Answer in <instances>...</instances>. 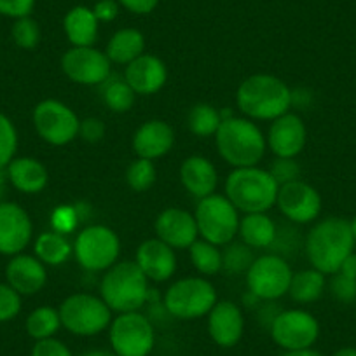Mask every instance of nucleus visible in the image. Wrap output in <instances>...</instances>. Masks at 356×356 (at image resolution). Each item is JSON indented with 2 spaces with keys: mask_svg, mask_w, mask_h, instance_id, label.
<instances>
[{
  "mask_svg": "<svg viewBox=\"0 0 356 356\" xmlns=\"http://www.w3.org/2000/svg\"><path fill=\"white\" fill-rule=\"evenodd\" d=\"M351 222L342 217H327L316 222L304 239V250L311 267L320 273L335 275L342 262L355 252Z\"/></svg>",
  "mask_w": 356,
  "mask_h": 356,
  "instance_id": "1",
  "label": "nucleus"
},
{
  "mask_svg": "<svg viewBox=\"0 0 356 356\" xmlns=\"http://www.w3.org/2000/svg\"><path fill=\"white\" fill-rule=\"evenodd\" d=\"M236 104L243 115L252 121H275L290 112L292 89L276 75H250L239 84Z\"/></svg>",
  "mask_w": 356,
  "mask_h": 356,
  "instance_id": "2",
  "label": "nucleus"
},
{
  "mask_svg": "<svg viewBox=\"0 0 356 356\" xmlns=\"http://www.w3.org/2000/svg\"><path fill=\"white\" fill-rule=\"evenodd\" d=\"M218 156L232 168L257 166L266 154L267 142L262 129L248 118H231L220 122L215 133Z\"/></svg>",
  "mask_w": 356,
  "mask_h": 356,
  "instance_id": "3",
  "label": "nucleus"
},
{
  "mask_svg": "<svg viewBox=\"0 0 356 356\" xmlns=\"http://www.w3.org/2000/svg\"><path fill=\"white\" fill-rule=\"evenodd\" d=\"M280 186L259 166L234 168L225 178V196L243 213H267L276 204Z\"/></svg>",
  "mask_w": 356,
  "mask_h": 356,
  "instance_id": "4",
  "label": "nucleus"
},
{
  "mask_svg": "<svg viewBox=\"0 0 356 356\" xmlns=\"http://www.w3.org/2000/svg\"><path fill=\"white\" fill-rule=\"evenodd\" d=\"M149 280L135 260L115 262L100 282V296L115 313L140 311L149 300Z\"/></svg>",
  "mask_w": 356,
  "mask_h": 356,
  "instance_id": "5",
  "label": "nucleus"
},
{
  "mask_svg": "<svg viewBox=\"0 0 356 356\" xmlns=\"http://www.w3.org/2000/svg\"><path fill=\"white\" fill-rule=\"evenodd\" d=\"M217 300V290L203 276L180 278L166 290L163 297L168 314L186 321L208 316Z\"/></svg>",
  "mask_w": 356,
  "mask_h": 356,
  "instance_id": "6",
  "label": "nucleus"
},
{
  "mask_svg": "<svg viewBox=\"0 0 356 356\" xmlns=\"http://www.w3.org/2000/svg\"><path fill=\"white\" fill-rule=\"evenodd\" d=\"M58 311L61 327L77 337H95L112 323V309L93 293H74L61 302Z\"/></svg>",
  "mask_w": 356,
  "mask_h": 356,
  "instance_id": "7",
  "label": "nucleus"
},
{
  "mask_svg": "<svg viewBox=\"0 0 356 356\" xmlns=\"http://www.w3.org/2000/svg\"><path fill=\"white\" fill-rule=\"evenodd\" d=\"M121 253V239L114 229L102 224L88 225L74 241V255L86 271H107L118 262Z\"/></svg>",
  "mask_w": 356,
  "mask_h": 356,
  "instance_id": "8",
  "label": "nucleus"
},
{
  "mask_svg": "<svg viewBox=\"0 0 356 356\" xmlns=\"http://www.w3.org/2000/svg\"><path fill=\"white\" fill-rule=\"evenodd\" d=\"M194 218L201 238L217 246H225L234 241V236L238 234L239 211L227 196L215 193L200 200Z\"/></svg>",
  "mask_w": 356,
  "mask_h": 356,
  "instance_id": "9",
  "label": "nucleus"
},
{
  "mask_svg": "<svg viewBox=\"0 0 356 356\" xmlns=\"http://www.w3.org/2000/svg\"><path fill=\"white\" fill-rule=\"evenodd\" d=\"M108 341L118 356H150L156 346V330L150 318L140 311L119 313L108 327Z\"/></svg>",
  "mask_w": 356,
  "mask_h": 356,
  "instance_id": "10",
  "label": "nucleus"
},
{
  "mask_svg": "<svg viewBox=\"0 0 356 356\" xmlns=\"http://www.w3.org/2000/svg\"><path fill=\"white\" fill-rule=\"evenodd\" d=\"M245 276L248 290L260 300H278L289 293L293 271L289 260L275 253H267L253 260Z\"/></svg>",
  "mask_w": 356,
  "mask_h": 356,
  "instance_id": "11",
  "label": "nucleus"
},
{
  "mask_svg": "<svg viewBox=\"0 0 356 356\" xmlns=\"http://www.w3.org/2000/svg\"><path fill=\"white\" fill-rule=\"evenodd\" d=\"M32 121L37 135L54 147L74 142L81 128V119L77 118V114L67 104L51 98L35 105Z\"/></svg>",
  "mask_w": 356,
  "mask_h": 356,
  "instance_id": "12",
  "label": "nucleus"
},
{
  "mask_svg": "<svg viewBox=\"0 0 356 356\" xmlns=\"http://www.w3.org/2000/svg\"><path fill=\"white\" fill-rule=\"evenodd\" d=\"M273 342L283 351L313 348L320 337V323L304 309H282L269 327Z\"/></svg>",
  "mask_w": 356,
  "mask_h": 356,
  "instance_id": "13",
  "label": "nucleus"
},
{
  "mask_svg": "<svg viewBox=\"0 0 356 356\" xmlns=\"http://www.w3.org/2000/svg\"><path fill=\"white\" fill-rule=\"evenodd\" d=\"M111 60L97 47H72L61 56V70L75 84L100 86L112 75Z\"/></svg>",
  "mask_w": 356,
  "mask_h": 356,
  "instance_id": "14",
  "label": "nucleus"
},
{
  "mask_svg": "<svg viewBox=\"0 0 356 356\" xmlns=\"http://www.w3.org/2000/svg\"><path fill=\"white\" fill-rule=\"evenodd\" d=\"M276 204L290 224H311L321 213L320 193L304 180H296L280 187Z\"/></svg>",
  "mask_w": 356,
  "mask_h": 356,
  "instance_id": "15",
  "label": "nucleus"
},
{
  "mask_svg": "<svg viewBox=\"0 0 356 356\" xmlns=\"http://www.w3.org/2000/svg\"><path fill=\"white\" fill-rule=\"evenodd\" d=\"M33 224L18 203H0V253L18 255L32 241Z\"/></svg>",
  "mask_w": 356,
  "mask_h": 356,
  "instance_id": "16",
  "label": "nucleus"
},
{
  "mask_svg": "<svg viewBox=\"0 0 356 356\" xmlns=\"http://www.w3.org/2000/svg\"><path fill=\"white\" fill-rule=\"evenodd\" d=\"M266 142L276 157H297L307 143V129L302 118L293 112L280 115L271 121Z\"/></svg>",
  "mask_w": 356,
  "mask_h": 356,
  "instance_id": "17",
  "label": "nucleus"
},
{
  "mask_svg": "<svg viewBox=\"0 0 356 356\" xmlns=\"http://www.w3.org/2000/svg\"><path fill=\"white\" fill-rule=\"evenodd\" d=\"M154 229H156L157 238L173 250H189V246L200 238L194 215L177 207L161 211L157 215Z\"/></svg>",
  "mask_w": 356,
  "mask_h": 356,
  "instance_id": "18",
  "label": "nucleus"
},
{
  "mask_svg": "<svg viewBox=\"0 0 356 356\" xmlns=\"http://www.w3.org/2000/svg\"><path fill=\"white\" fill-rule=\"evenodd\" d=\"M208 334L220 348H234L245 334V314L232 300H217L208 313Z\"/></svg>",
  "mask_w": 356,
  "mask_h": 356,
  "instance_id": "19",
  "label": "nucleus"
},
{
  "mask_svg": "<svg viewBox=\"0 0 356 356\" xmlns=\"http://www.w3.org/2000/svg\"><path fill=\"white\" fill-rule=\"evenodd\" d=\"M135 262L149 282H168L177 273V253L159 238L143 241L136 250Z\"/></svg>",
  "mask_w": 356,
  "mask_h": 356,
  "instance_id": "20",
  "label": "nucleus"
},
{
  "mask_svg": "<svg viewBox=\"0 0 356 356\" xmlns=\"http://www.w3.org/2000/svg\"><path fill=\"white\" fill-rule=\"evenodd\" d=\"M124 81L131 86L136 97H150L159 93L168 81V68L161 58L143 53L126 65Z\"/></svg>",
  "mask_w": 356,
  "mask_h": 356,
  "instance_id": "21",
  "label": "nucleus"
},
{
  "mask_svg": "<svg viewBox=\"0 0 356 356\" xmlns=\"http://www.w3.org/2000/svg\"><path fill=\"white\" fill-rule=\"evenodd\" d=\"M6 278L19 296H33L46 286L47 271L37 257L18 253L6 266Z\"/></svg>",
  "mask_w": 356,
  "mask_h": 356,
  "instance_id": "22",
  "label": "nucleus"
},
{
  "mask_svg": "<svg viewBox=\"0 0 356 356\" xmlns=\"http://www.w3.org/2000/svg\"><path fill=\"white\" fill-rule=\"evenodd\" d=\"M133 150L142 159H159L175 145V131L166 121L150 119L135 131L131 140Z\"/></svg>",
  "mask_w": 356,
  "mask_h": 356,
  "instance_id": "23",
  "label": "nucleus"
},
{
  "mask_svg": "<svg viewBox=\"0 0 356 356\" xmlns=\"http://www.w3.org/2000/svg\"><path fill=\"white\" fill-rule=\"evenodd\" d=\"M180 182L191 196L196 200H203L217 191V168L207 157L191 156L180 166Z\"/></svg>",
  "mask_w": 356,
  "mask_h": 356,
  "instance_id": "24",
  "label": "nucleus"
},
{
  "mask_svg": "<svg viewBox=\"0 0 356 356\" xmlns=\"http://www.w3.org/2000/svg\"><path fill=\"white\" fill-rule=\"evenodd\" d=\"M8 180L23 194H39L46 189L49 173L35 157H15L6 168Z\"/></svg>",
  "mask_w": 356,
  "mask_h": 356,
  "instance_id": "25",
  "label": "nucleus"
},
{
  "mask_svg": "<svg viewBox=\"0 0 356 356\" xmlns=\"http://www.w3.org/2000/svg\"><path fill=\"white\" fill-rule=\"evenodd\" d=\"M98 19L93 9L77 6L63 19V29L67 39L74 47L93 46L98 39Z\"/></svg>",
  "mask_w": 356,
  "mask_h": 356,
  "instance_id": "26",
  "label": "nucleus"
},
{
  "mask_svg": "<svg viewBox=\"0 0 356 356\" xmlns=\"http://www.w3.org/2000/svg\"><path fill=\"white\" fill-rule=\"evenodd\" d=\"M276 229L278 225L267 213H245V217L239 218L238 234L250 248L269 250L276 238Z\"/></svg>",
  "mask_w": 356,
  "mask_h": 356,
  "instance_id": "27",
  "label": "nucleus"
},
{
  "mask_svg": "<svg viewBox=\"0 0 356 356\" xmlns=\"http://www.w3.org/2000/svg\"><path fill=\"white\" fill-rule=\"evenodd\" d=\"M145 51V37L136 29H121L111 37L105 54L111 63L129 65Z\"/></svg>",
  "mask_w": 356,
  "mask_h": 356,
  "instance_id": "28",
  "label": "nucleus"
},
{
  "mask_svg": "<svg viewBox=\"0 0 356 356\" xmlns=\"http://www.w3.org/2000/svg\"><path fill=\"white\" fill-rule=\"evenodd\" d=\"M33 252L44 266H61L74 253V245L61 232L46 231L37 238Z\"/></svg>",
  "mask_w": 356,
  "mask_h": 356,
  "instance_id": "29",
  "label": "nucleus"
},
{
  "mask_svg": "<svg viewBox=\"0 0 356 356\" xmlns=\"http://www.w3.org/2000/svg\"><path fill=\"white\" fill-rule=\"evenodd\" d=\"M325 289H327L325 275L318 271V269H314V267H311V269H302L299 273H293L289 293L296 302L311 304L321 299Z\"/></svg>",
  "mask_w": 356,
  "mask_h": 356,
  "instance_id": "30",
  "label": "nucleus"
},
{
  "mask_svg": "<svg viewBox=\"0 0 356 356\" xmlns=\"http://www.w3.org/2000/svg\"><path fill=\"white\" fill-rule=\"evenodd\" d=\"M100 95L105 107H108L115 114L129 112L136 102V93L131 86L124 81V77H119V75H111L104 84H100Z\"/></svg>",
  "mask_w": 356,
  "mask_h": 356,
  "instance_id": "31",
  "label": "nucleus"
},
{
  "mask_svg": "<svg viewBox=\"0 0 356 356\" xmlns=\"http://www.w3.org/2000/svg\"><path fill=\"white\" fill-rule=\"evenodd\" d=\"M25 328L26 334L32 339H35V341H44V339L54 337L58 334V330L61 328L60 311L51 306L37 307V309H33L26 316Z\"/></svg>",
  "mask_w": 356,
  "mask_h": 356,
  "instance_id": "32",
  "label": "nucleus"
},
{
  "mask_svg": "<svg viewBox=\"0 0 356 356\" xmlns=\"http://www.w3.org/2000/svg\"><path fill=\"white\" fill-rule=\"evenodd\" d=\"M220 111L210 104H196L187 114V128L200 138L215 136L220 128Z\"/></svg>",
  "mask_w": 356,
  "mask_h": 356,
  "instance_id": "33",
  "label": "nucleus"
},
{
  "mask_svg": "<svg viewBox=\"0 0 356 356\" xmlns=\"http://www.w3.org/2000/svg\"><path fill=\"white\" fill-rule=\"evenodd\" d=\"M189 257L196 271L203 276H215L222 271L220 246L197 239L189 246Z\"/></svg>",
  "mask_w": 356,
  "mask_h": 356,
  "instance_id": "34",
  "label": "nucleus"
},
{
  "mask_svg": "<svg viewBox=\"0 0 356 356\" xmlns=\"http://www.w3.org/2000/svg\"><path fill=\"white\" fill-rule=\"evenodd\" d=\"M255 259L253 248L243 241H231L222 250V271L231 276L246 275Z\"/></svg>",
  "mask_w": 356,
  "mask_h": 356,
  "instance_id": "35",
  "label": "nucleus"
},
{
  "mask_svg": "<svg viewBox=\"0 0 356 356\" xmlns=\"http://www.w3.org/2000/svg\"><path fill=\"white\" fill-rule=\"evenodd\" d=\"M157 171L152 161L136 157L126 170V182L135 193H145L156 184Z\"/></svg>",
  "mask_w": 356,
  "mask_h": 356,
  "instance_id": "36",
  "label": "nucleus"
},
{
  "mask_svg": "<svg viewBox=\"0 0 356 356\" xmlns=\"http://www.w3.org/2000/svg\"><path fill=\"white\" fill-rule=\"evenodd\" d=\"M18 150V131L11 119L0 112V170H6Z\"/></svg>",
  "mask_w": 356,
  "mask_h": 356,
  "instance_id": "37",
  "label": "nucleus"
},
{
  "mask_svg": "<svg viewBox=\"0 0 356 356\" xmlns=\"http://www.w3.org/2000/svg\"><path fill=\"white\" fill-rule=\"evenodd\" d=\"M11 37L15 44L22 49H33L40 42V29L39 23L30 16L16 19L11 29Z\"/></svg>",
  "mask_w": 356,
  "mask_h": 356,
  "instance_id": "38",
  "label": "nucleus"
},
{
  "mask_svg": "<svg viewBox=\"0 0 356 356\" xmlns=\"http://www.w3.org/2000/svg\"><path fill=\"white\" fill-rule=\"evenodd\" d=\"M267 171L275 178L280 187L300 180V166L296 157H276Z\"/></svg>",
  "mask_w": 356,
  "mask_h": 356,
  "instance_id": "39",
  "label": "nucleus"
},
{
  "mask_svg": "<svg viewBox=\"0 0 356 356\" xmlns=\"http://www.w3.org/2000/svg\"><path fill=\"white\" fill-rule=\"evenodd\" d=\"M22 311V296L8 283H0V323L15 320Z\"/></svg>",
  "mask_w": 356,
  "mask_h": 356,
  "instance_id": "40",
  "label": "nucleus"
},
{
  "mask_svg": "<svg viewBox=\"0 0 356 356\" xmlns=\"http://www.w3.org/2000/svg\"><path fill=\"white\" fill-rule=\"evenodd\" d=\"M328 289L330 293L339 300V302L351 304L356 300V280L349 278V276L335 273L332 275L330 282H328Z\"/></svg>",
  "mask_w": 356,
  "mask_h": 356,
  "instance_id": "41",
  "label": "nucleus"
},
{
  "mask_svg": "<svg viewBox=\"0 0 356 356\" xmlns=\"http://www.w3.org/2000/svg\"><path fill=\"white\" fill-rule=\"evenodd\" d=\"M79 224V211L77 208L67 207V204H61L51 215V225H53V231L61 232V234L67 236L68 232H72L75 229V225Z\"/></svg>",
  "mask_w": 356,
  "mask_h": 356,
  "instance_id": "42",
  "label": "nucleus"
},
{
  "mask_svg": "<svg viewBox=\"0 0 356 356\" xmlns=\"http://www.w3.org/2000/svg\"><path fill=\"white\" fill-rule=\"evenodd\" d=\"M30 356H74L67 344L56 337L44 339V341H35Z\"/></svg>",
  "mask_w": 356,
  "mask_h": 356,
  "instance_id": "43",
  "label": "nucleus"
},
{
  "mask_svg": "<svg viewBox=\"0 0 356 356\" xmlns=\"http://www.w3.org/2000/svg\"><path fill=\"white\" fill-rule=\"evenodd\" d=\"M107 133V126L100 118H86L81 121L79 136L88 143H98L104 140Z\"/></svg>",
  "mask_w": 356,
  "mask_h": 356,
  "instance_id": "44",
  "label": "nucleus"
},
{
  "mask_svg": "<svg viewBox=\"0 0 356 356\" xmlns=\"http://www.w3.org/2000/svg\"><path fill=\"white\" fill-rule=\"evenodd\" d=\"M35 0H0V15L8 18H25L33 11Z\"/></svg>",
  "mask_w": 356,
  "mask_h": 356,
  "instance_id": "45",
  "label": "nucleus"
},
{
  "mask_svg": "<svg viewBox=\"0 0 356 356\" xmlns=\"http://www.w3.org/2000/svg\"><path fill=\"white\" fill-rule=\"evenodd\" d=\"M98 22H114L119 15V4L115 0H100L93 9Z\"/></svg>",
  "mask_w": 356,
  "mask_h": 356,
  "instance_id": "46",
  "label": "nucleus"
},
{
  "mask_svg": "<svg viewBox=\"0 0 356 356\" xmlns=\"http://www.w3.org/2000/svg\"><path fill=\"white\" fill-rule=\"evenodd\" d=\"M119 4L135 15H149L159 4V0H119Z\"/></svg>",
  "mask_w": 356,
  "mask_h": 356,
  "instance_id": "47",
  "label": "nucleus"
},
{
  "mask_svg": "<svg viewBox=\"0 0 356 356\" xmlns=\"http://www.w3.org/2000/svg\"><path fill=\"white\" fill-rule=\"evenodd\" d=\"M311 102H313V95H311V91H307V89L304 88L292 89V107L293 105L299 108L309 107Z\"/></svg>",
  "mask_w": 356,
  "mask_h": 356,
  "instance_id": "48",
  "label": "nucleus"
},
{
  "mask_svg": "<svg viewBox=\"0 0 356 356\" xmlns=\"http://www.w3.org/2000/svg\"><path fill=\"white\" fill-rule=\"evenodd\" d=\"M337 273H341V275L344 276H349V278H355L356 280V253L353 252L351 255L348 257V259L342 262L341 269H339Z\"/></svg>",
  "mask_w": 356,
  "mask_h": 356,
  "instance_id": "49",
  "label": "nucleus"
},
{
  "mask_svg": "<svg viewBox=\"0 0 356 356\" xmlns=\"http://www.w3.org/2000/svg\"><path fill=\"white\" fill-rule=\"evenodd\" d=\"M280 356H323L320 351L313 348L307 349H293V351H283Z\"/></svg>",
  "mask_w": 356,
  "mask_h": 356,
  "instance_id": "50",
  "label": "nucleus"
},
{
  "mask_svg": "<svg viewBox=\"0 0 356 356\" xmlns=\"http://www.w3.org/2000/svg\"><path fill=\"white\" fill-rule=\"evenodd\" d=\"M260 302H262V300H260L255 293L250 292V290H246V293L243 296V304H245L246 307H259Z\"/></svg>",
  "mask_w": 356,
  "mask_h": 356,
  "instance_id": "51",
  "label": "nucleus"
},
{
  "mask_svg": "<svg viewBox=\"0 0 356 356\" xmlns=\"http://www.w3.org/2000/svg\"><path fill=\"white\" fill-rule=\"evenodd\" d=\"M79 356H118L114 351H108V349H88V351L81 353Z\"/></svg>",
  "mask_w": 356,
  "mask_h": 356,
  "instance_id": "52",
  "label": "nucleus"
},
{
  "mask_svg": "<svg viewBox=\"0 0 356 356\" xmlns=\"http://www.w3.org/2000/svg\"><path fill=\"white\" fill-rule=\"evenodd\" d=\"M6 186H8V173L6 170H0V203H4V194H6Z\"/></svg>",
  "mask_w": 356,
  "mask_h": 356,
  "instance_id": "53",
  "label": "nucleus"
},
{
  "mask_svg": "<svg viewBox=\"0 0 356 356\" xmlns=\"http://www.w3.org/2000/svg\"><path fill=\"white\" fill-rule=\"evenodd\" d=\"M332 356H356V348H351V346H348V348H341L337 349Z\"/></svg>",
  "mask_w": 356,
  "mask_h": 356,
  "instance_id": "54",
  "label": "nucleus"
},
{
  "mask_svg": "<svg viewBox=\"0 0 356 356\" xmlns=\"http://www.w3.org/2000/svg\"><path fill=\"white\" fill-rule=\"evenodd\" d=\"M349 222H351V231H353V236H355V243H356V215H355V218Z\"/></svg>",
  "mask_w": 356,
  "mask_h": 356,
  "instance_id": "55",
  "label": "nucleus"
}]
</instances>
